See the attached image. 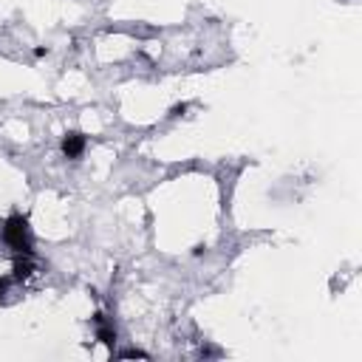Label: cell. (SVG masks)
Masks as SVG:
<instances>
[{"label": "cell", "instance_id": "obj_7", "mask_svg": "<svg viewBox=\"0 0 362 362\" xmlns=\"http://www.w3.org/2000/svg\"><path fill=\"white\" fill-rule=\"evenodd\" d=\"M187 108H190L187 102H181V105H173V108H170V116H181V113H187Z\"/></svg>", "mask_w": 362, "mask_h": 362}, {"label": "cell", "instance_id": "obj_6", "mask_svg": "<svg viewBox=\"0 0 362 362\" xmlns=\"http://www.w3.org/2000/svg\"><path fill=\"white\" fill-rule=\"evenodd\" d=\"M15 280H12V275L9 278H3V280H0V303H3V300H6V289L12 286Z\"/></svg>", "mask_w": 362, "mask_h": 362}, {"label": "cell", "instance_id": "obj_1", "mask_svg": "<svg viewBox=\"0 0 362 362\" xmlns=\"http://www.w3.org/2000/svg\"><path fill=\"white\" fill-rule=\"evenodd\" d=\"M3 244L15 255H35V232L23 213H12L3 221Z\"/></svg>", "mask_w": 362, "mask_h": 362}, {"label": "cell", "instance_id": "obj_2", "mask_svg": "<svg viewBox=\"0 0 362 362\" xmlns=\"http://www.w3.org/2000/svg\"><path fill=\"white\" fill-rule=\"evenodd\" d=\"M85 147H88V139L79 131H71V133L63 136V142H59V153L71 162H79L85 156Z\"/></svg>", "mask_w": 362, "mask_h": 362}, {"label": "cell", "instance_id": "obj_4", "mask_svg": "<svg viewBox=\"0 0 362 362\" xmlns=\"http://www.w3.org/2000/svg\"><path fill=\"white\" fill-rule=\"evenodd\" d=\"M35 269H37L35 255H15V263H12V280H15V283L28 280V278L35 275Z\"/></svg>", "mask_w": 362, "mask_h": 362}, {"label": "cell", "instance_id": "obj_3", "mask_svg": "<svg viewBox=\"0 0 362 362\" xmlns=\"http://www.w3.org/2000/svg\"><path fill=\"white\" fill-rule=\"evenodd\" d=\"M94 325H97V340H99L102 345H108L111 354H113V345H116V325H113V323L108 320V314H102V312L94 314Z\"/></svg>", "mask_w": 362, "mask_h": 362}, {"label": "cell", "instance_id": "obj_8", "mask_svg": "<svg viewBox=\"0 0 362 362\" xmlns=\"http://www.w3.org/2000/svg\"><path fill=\"white\" fill-rule=\"evenodd\" d=\"M204 252H207V247H204V244H198V247H193V255H196V258H201Z\"/></svg>", "mask_w": 362, "mask_h": 362}, {"label": "cell", "instance_id": "obj_5", "mask_svg": "<svg viewBox=\"0 0 362 362\" xmlns=\"http://www.w3.org/2000/svg\"><path fill=\"white\" fill-rule=\"evenodd\" d=\"M119 359H150V354L142 351V348H125L122 354H119Z\"/></svg>", "mask_w": 362, "mask_h": 362}]
</instances>
